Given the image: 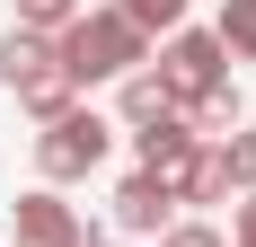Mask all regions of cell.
Returning <instances> with one entry per match:
<instances>
[{"instance_id": "obj_7", "label": "cell", "mask_w": 256, "mask_h": 247, "mask_svg": "<svg viewBox=\"0 0 256 247\" xmlns=\"http://www.w3.org/2000/svg\"><path fill=\"white\" fill-rule=\"evenodd\" d=\"M36 71H53V36H26V26H9V36H0V88L18 98Z\"/></svg>"}, {"instance_id": "obj_14", "label": "cell", "mask_w": 256, "mask_h": 247, "mask_svg": "<svg viewBox=\"0 0 256 247\" xmlns=\"http://www.w3.org/2000/svg\"><path fill=\"white\" fill-rule=\"evenodd\" d=\"M159 247H230V238H221L212 221H168V230H159Z\"/></svg>"}, {"instance_id": "obj_11", "label": "cell", "mask_w": 256, "mask_h": 247, "mask_svg": "<svg viewBox=\"0 0 256 247\" xmlns=\"http://www.w3.org/2000/svg\"><path fill=\"white\" fill-rule=\"evenodd\" d=\"M115 9H124L142 36H177V26H186V0H115Z\"/></svg>"}, {"instance_id": "obj_3", "label": "cell", "mask_w": 256, "mask_h": 247, "mask_svg": "<svg viewBox=\"0 0 256 247\" xmlns=\"http://www.w3.org/2000/svg\"><path fill=\"white\" fill-rule=\"evenodd\" d=\"M159 80H168V98H177V115L194 98H212V88H230V53H221V36L212 26H177L168 44H159V62H150Z\"/></svg>"}, {"instance_id": "obj_5", "label": "cell", "mask_w": 256, "mask_h": 247, "mask_svg": "<svg viewBox=\"0 0 256 247\" xmlns=\"http://www.w3.org/2000/svg\"><path fill=\"white\" fill-rule=\"evenodd\" d=\"M168 221H177V203L159 194V176H142V168H132L124 186H115V230H124V238H159Z\"/></svg>"}, {"instance_id": "obj_16", "label": "cell", "mask_w": 256, "mask_h": 247, "mask_svg": "<svg viewBox=\"0 0 256 247\" xmlns=\"http://www.w3.org/2000/svg\"><path fill=\"white\" fill-rule=\"evenodd\" d=\"M80 247H124V238H98V230H88V238H80Z\"/></svg>"}, {"instance_id": "obj_10", "label": "cell", "mask_w": 256, "mask_h": 247, "mask_svg": "<svg viewBox=\"0 0 256 247\" xmlns=\"http://www.w3.org/2000/svg\"><path fill=\"white\" fill-rule=\"evenodd\" d=\"M80 9H88V0H18V26H26V36H62Z\"/></svg>"}, {"instance_id": "obj_13", "label": "cell", "mask_w": 256, "mask_h": 247, "mask_svg": "<svg viewBox=\"0 0 256 247\" xmlns=\"http://www.w3.org/2000/svg\"><path fill=\"white\" fill-rule=\"evenodd\" d=\"M221 168H230V194H256V132H230L221 142Z\"/></svg>"}, {"instance_id": "obj_1", "label": "cell", "mask_w": 256, "mask_h": 247, "mask_svg": "<svg viewBox=\"0 0 256 247\" xmlns=\"http://www.w3.org/2000/svg\"><path fill=\"white\" fill-rule=\"evenodd\" d=\"M53 62L71 71V88H98V80H132L142 62H150V36L106 0V9H80L62 36H53Z\"/></svg>"}, {"instance_id": "obj_15", "label": "cell", "mask_w": 256, "mask_h": 247, "mask_svg": "<svg viewBox=\"0 0 256 247\" xmlns=\"http://www.w3.org/2000/svg\"><path fill=\"white\" fill-rule=\"evenodd\" d=\"M230 247H256V194H238V212H230Z\"/></svg>"}, {"instance_id": "obj_8", "label": "cell", "mask_w": 256, "mask_h": 247, "mask_svg": "<svg viewBox=\"0 0 256 247\" xmlns=\"http://www.w3.org/2000/svg\"><path fill=\"white\" fill-rule=\"evenodd\" d=\"M71 106H80V88H71V71H62V62H53V71H36V80L18 88V115H36V124H62Z\"/></svg>"}, {"instance_id": "obj_4", "label": "cell", "mask_w": 256, "mask_h": 247, "mask_svg": "<svg viewBox=\"0 0 256 247\" xmlns=\"http://www.w3.org/2000/svg\"><path fill=\"white\" fill-rule=\"evenodd\" d=\"M9 230H18V247H80L88 238V221L62 203V186H26L9 203Z\"/></svg>"}, {"instance_id": "obj_6", "label": "cell", "mask_w": 256, "mask_h": 247, "mask_svg": "<svg viewBox=\"0 0 256 247\" xmlns=\"http://www.w3.org/2000/svg\"><path fill=\"white\" fill-rule=\"evenodd\" d=\"M115 124H132V132H150V124H177V98H168V80L142 62L132 80H115Z\"/></svg>"}, {"instance_id": "obj_12", "label": "cell", "mask_w": 256, "mask_h": 247, "mask_svg": "<svg viewBox=\"0 0 256 247\" xmlns=\"http://www.w3.org/2000/svg\"><path fill=\"white\" fill-rule=\"evenodd\" d=\"M186 142H194V132H186V115H177V124H150V132H132V159H142V168H159V159H177Z\"/></svg>"}, {"instance_id": "obj_2", "label": "cell", "mask_w": 256, "mask_h": 247, "mask_svg": "<svg viewBox=\"0 0 256 247\" xmlns=\"http://www.w3.org/2000/svg\"><path fill=\"white\" fill-rule=\"evenodd\" d=\"M106 150H115V124H106L98 106H71L62 124L36 132V186H80V176H98Z\"/></svg>"}, {"instance_id": "obj_9", "label": "cell", "mask_w": 256, "mask_h": 247, "mask_svg": "<svg viewBox=\"0 0 256 247\" xmlns=\"http://www.w3.org/2000/svg\"><path fill=\"white\" fill-rule=\"evenodd\" d=\"M212 36H221V53H230V62H256V0H221Z\"/></svg>"}]
</instances>
